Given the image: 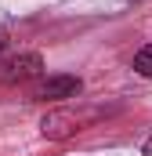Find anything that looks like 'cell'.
Masks as SVG:
<instances>
[{
  "instance_id": "obj_1",
  "label": "cell",
  "mask_w": 152,
  "mask_h": 156,
  "mask_svg": "<svg viewBox=\"0 0 152 156\" xmlns=\"http://www.w3.org/2000/svg\"><path fill=\"white\" fill-rule=\"evenodd\" d=\"M98 116H102V109H91V105H80V109L62 105V109L43 113V120H40V134L51 138V142H65V138L80 134L83 127H91Z\"/></svg>"
},
{
  "instance_id": "obj_2",
  "label": "cell",
  "mask_w": 152,
  "mask_h": 156,
  "mask_svg": "<svg viewBox=\"0 0 152 156\" xmlns=\"http://www.w3.org/2000/svg\"><path fill=\"white\" fill-rule=\"evenodd\" d=\"M83 91V80L73 73H58V76H43L29 87V98L33 102H69Z\"/></svg>"
},
{
  "instance_id": "obj_3",
  "label": "cell",
  "mask_w": 152,
  "mask_h": 156,
  "mask_svg": "<svg viewBox=\"0 0 152 156\" xmlns=\"http://www.w3.org/2000/svg\"><path fill=\"white\" fill-rule=\"evenodd\" d=\"M43 73V58L36 51H26V55H15L7 62H0V83H22V80H36Z\"/></svg>"
},
{
  "instance_id": "obj_4",
  "label": "cell",
  "mask_w": 152,
  "mask_h": 156,
  "mask_svg": "<svg viewBox=\"0 0 152 156\" xmlns=\"http://www.w3.org/2000/svg\"><path fill=\"white\" fill-rule=\"evenodd\" d=\"M134 69H138L141 76H149V80H152V44H145V47L134 55Z\"/></svg>"
},
{
  "instance_id": "obj_5",
  "label": "cell",
  "mask_w": 152,
  "mask_h": 156,
  "mask_svg": "<svg viewBox=\"0 0 152 156\" xmlns=\"http://www.w3.org/2000/svg\"><path fill=\"white\" fill-rule=\"evenodd\" d=\"M141 156H152V134H149V142H145V149H141Z\"/></svg>"
},
{
  "instance_id": "obj_6",
  "label": "cell",
  "mask_w": 152,
  "mask_h": 156,
  "mask_svg": "<svg viewBox=\"0 0 152 156\" xmlns=\"http://www.w3.org/2000/svg\"><path fill=\"white\" fill-rule=\"evenodd\" d=\"M7 47V29H0V51Z\"/></svg>"
}]
</instances>
